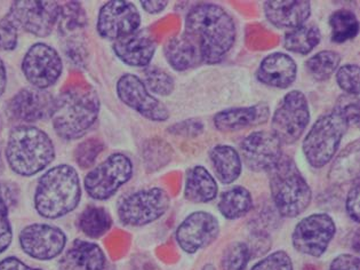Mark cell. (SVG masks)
I'll list each match as a JSON object with an SVG mask.
<instances>
[{"mask_svg":"<svg viewBox=\"0 0 360 270\" xmlns=\"http://www.w3.org/2000/svg\"><path fill=\"white\" fill-rule=\"evenodd\" d=\"M309 122L308 100L301 91H290L283 98L272 116V133L281 145H293L302 136Z\"/></svg>","mask_w":360,"mask_h":270,"instance_id":"30bf717a","label":"cell"},{"mask_svg":"<svg viewBox=\"0 0 360 270\" xmlns=\"http://www.w3.org/2000/svg\"><path fill=\"white\" fill-rule=\"evenodd\" d=\"M253 206V198L246 188H231L221 195L219 211L224 218L236 220L250 212Z\"/></svg>","mask_w":360,"mask_h":270,"instance_id":"83f0119b","label":"cell"},{"mask_svg":"<svg viewBox=\"0 0 360 270\" xmlns=\"http://www.w3.org/2000/svg\"><path fill=\"white\" fill-rule=\"evenodd\" d=\"M100 108L101 101L91 84L71 85L56 98L53 129L68 141L83 138L98 120Z\"/></svg>","mask_w":360,"mask_h":270,"instance_id":"7a4b0ae2","label":"cell"},{"mask_svg":"<svg viewBox=\"0 0 360 270\" xmlns=\"http://www.w3.org/2000/svg\"><path fill=\"white\" fill-rule=\"evenodd\" d=\"M164 54L168 65L176 71L189 70L202 62L197 44L186 34L168 40Z\"/></svg>","mask_w":360,"mask_h":270,"instance_id":"cb8c5ba5","label":"cell"},{"mask_svg":"<svg viewBox=\"0 0 360 270\" xmlns=\"http://www.w3.org/2000/svg\"><path fill=\"white\" fill-rule=\"evenodd\" d=\"M133 163L124 154H113L93 169L84 180L86 193L95 200H107L131 180Z\"/></svg>","mask_w":360,"mask_h":270,"instance_id":"9c48e42d","label":"cell"},{"mask_svg":"<svg viewBox=\"0 0 360 270\" xmlns=\"http://www.w3.org/2000/svg\"><path fill=\"white\" fill-rule=\"evenodd\" d=\"M349 126L348 120L338 107L316 120L302 146L303 154L312 167L321 169L330 163Z\"/></svg>","mask_w":360,"mask_h":270,"instance_id":"8992f818","label":"cell"},{"mask_svg":"<svg viewBox=\"0 0 360 270\" xmlns=\"http://www.w3.org/2000/svg\"><path fill=\"white\" fill-rule=\"evenodd\" d=\"M341 56L334 51H321L309 58L305 68L309 75L318 82L327 80L339 69Z\"/></svg>","mask_w":360,"mask_h":270,"instance_id":"1f68e13d","label":"cell"},{"mask_svg":"<svg viewBox=\"0 0 360 270\" xmlns=\"http://www.w3.org/2000/svg\"><path fill=\"white\" fill-rule=\"evenodd\" d=\"M22 71L32 87L46 89L61 77L63 62L56 49L47 44L37 43L25 53Z\"/></svg>","mask_w":360,"mask_h":270,"instance_id":"7c38bea8","label":"cell"},{"mask_svg":"<svg viewBox=\"0 0 360 270\" xmlns=\"http://www.w3.org/2000/svg\"><path fill=\"white\" fill-rule=\"evenodd\" d=\"M212 165L217 179L222 184L235 182L241 174V158L235 148L226 145H219L210 151Z\"/></svg>","mask_w":360,"mask_h":270,"instance_id":"4316f807","label":"cell"},{"mask_svg":"<svg viewBox=\"0 0 360 270\" xmlns=\"http://www.w3.org/2000/svg\"><path fill=\"white\" fill-rule=\"evenodd\" d=\"M250 257L252 255L246 243H232L223 252L222 270H244L248 267Z\"/></svg>","mask_w":360,"mask_h":270,"instance_id":"d590c367","label":"cell"},{"mask_svg":"<svg viewBox=\"0 0 360 270\" xmlns=\"http://www.w3.org/2000/svg\"><path fill=\"white\" fill-rule=\"evenodd\" d=\"M7 85V71L5 63L0 58V96H3Z\"/></svg>","mask_w":360,"mask_h":270,"instance_id":"7dc6e473","label":"cell"},{"mask_svg":"<svg viewBox=\"0 0 360 270\" xmlns=\"http://www.w3.org/2000/svg\"><path fill=\"white\" fill-rule=\"evenodd\" d=\"M250 270H293V262L286 252L277 251L257 262Z\"/></svg>","mask_w":360,"mask_h":270,"instance_id":"ab89813d","label":"cell"},{"mask_svg":"<svg viewBox=\"0 0 360 270\" xmlns=\"http://www.w3.org/2000/svg\"><path fill=\"white\" fill-rule=\"evenodd\" d=\"M240 153L245 165L254 172H269L283 157V145L268 131L250 133L241 141Z\"/></svg>","mask_w":360,"mask_h":270,"instance_id":"e0dca14e","label":"cell"},{"mask_svg":"<svg viewBox=\"0 0 360 270\" xmlns=\"http://www.w3.org/2000/svg\"><path fill=\"white\" fill-rule=\"evenodd\" d=\"M359 259L354 255H341L333 260L330 270H360Z\"/></svg>","mask_w":360,"mask_h":270,"instance_id":"ee69618b","label":"cell"},{"mask_svg":"<svg viewBox=\"0 0 360 270\" xmlns=\"http://www.w3.org/2000/svg\"><path fill=\"white\" fill-rule=\"evenodd\" d=\"M103 149L104 146L101 140L95 138L89 139L77 146L75 150V160L82 169H89L92 167Z\"/></svg>","mask_w":360,"mask_h":270,"instance_id":"8d00e7d4","label":"cell"},{"mask_svg":"<svg viewBox=\"0 0 360 270\" xmlns=\"http://www.w3.org/2000/svg\"><path fill=\"white\" fill-rule=\"evenodd\" d=\"M142 155L146 169L155 172L171 162L173 149L162 139H151L144 143Z\"/></svg>","mask_w":360,"mask_h":270,"instance_id":"d6a6232c","label":"cell"},{"mask_svg":"<svg viewBox=\"0 0 360 270\" xmlns=\"http://www.w3.org/2000/svg\"><path fill=\"white\" fill-rule=\"evenodd\" d=\"M65 231L46 224H32L20 233V245L25 253L37 260L58 258L67 246Z\"/></svg>","mask_w":360,"mask_h":270,"instance_id":"9a60e30c","label":"cell"},{"mask_svg":"<svg viewBox=\"0 0 360 270\" xmlns=\"http://www.w3.org/2000/svg\"><path fill=\"white\" fill-rule=\"evenodd\" d=\"M105 255L101 248L92 242L77 240L65 255V262L71 270H103Z\"/></svg>","mask_w":360,"mask_h":270,"instance_id":"d4e9b609","label":"cell"},{"mask_svg":"<svg viewBox=\"0 0 360 270\" xmlns=\"http://www.w3.org/2000/svg\"><path fill=\"white\" fill-rule=\"evenodd\" d=\"M204 125L198 120H188L175 124L169 129L172 134L181 135V136H197L202 134Z\"/></svg>","mask_w":360,"mask_h":270,"instance_id":"60d3db41","label":"cell"},{"mask_svg":"<svg viewBox=\"0 0 360 270\" xmlns=\"http://www.w3.org/2000/svg\"><path fill=\"white\" fill-rule=\"evenodd\" d=\"M202 270H215V268H214L212 264H206V266L202 268Z\"/></svg>","mask_w":360,"mask_h":270,"instance_id":"f907efd6","label":"cell"},{"mask_svg":"<svg viewBox=\"0 0 360 270\" xmlns=\"http://www.w3.org/2000/svg\"><path fill=\"white\" fill-rule=\"evenodd\" d=\"M270 108L261 102L252 107L231 108L214 116V125L221 132H237L240 129L268 122Z\"/></svg>","mask_w":360,"mask_h":270,"instance_id":"7402d4cb","label":"cell"},{"mask_svg":"<svg viewBox=\"0 0 360 270\" xmlns=\"http://www.w3.org/2000/svg\"><path fill=\"white\" fill-rule=\"evenodd\" d=\"M217 181L204 166H193L186 172L184 197L189 202H208L217 196Z\"/></svg>","mask_w":360,"mask_h":270,"instance_id":"484cf974","label":"cell"},{"mask_svg":"<svg viewBox=\"0 0 360 270\" xmlns=\"http://www.w3.org/2000/svg\"><path fill=\"white\" fill-rule=\"evenodd\" d=\"M58 23L65 58L77 69H83L89 60L85 34L87 16L83 5L79 1H69L60 6Z\"/></svg>","mask_w":360,"mask_h":270,"instance_id":"52a82bcc","label":"cell"},{"mask_svg":"<svg viewBox=\"0 0 360 270\" xmlns=\"http://www.w3.org/2000/svg\"><path fill=\"white\" fill-rule=\"evenodd\" d=\"M0 270H41L37 268H31L15 257L4 259L0 261Z\"/></svg>","mask_w":360,"mask_h":270,"instance_id":"f6af8a7d","label":"cell"},{"mask_svg":"<svg viewBox=\"0 0 360 270\" xmlns=\"http://www.w3.org/2000/svg\"><path fill=\"white\" fill-rule=\"evenodd\" d=\"M169 204L167 191L158 187L148 188L125 197L118 206V217L125 226L142 227L162 218Z\"/></svg>","mask_w":360,"mask_h":270,"instance_id":"ba28073f","label":"cell"},{"mask_svg":"<svg viewBox=\"0 0 360 270\" xmlns=\"http://www.w3.org/2000/svg\"><path fill=\"white\" fill-rule=\"evenodd\" d=\"M143 83L148 91L160 96H171L175 89V82L171 75L158 67L146 68Z\"/></svg>","mask_w":360,"mask_h":270,"instance_id":"e575fe53","label":"cell"},{"mask_svg":"<svg viewBox=\"0 0 360 270\" xmlns=\"http://www.w3.org/2000/svg\"><path fill=\"white\" fill-rule=\"evenodd\" d=\"M263 10L272 25L293 30L307 23L311 15V3L308 0H269Z\"/></svg>","mask_w":360,"mask_h":270,"instance_id":"44dd1931","label":"cell"},{"mask_svg":"<svg viewBox=\"0 0 360 270\" xmlns=\"http://www.w3.org/2000/svg\"><path fill=\"white\" fill-rule=\"evenodd\" d=\"M168 1L166 0H142L141 6L149 14H159L167 7Z\"/></svg>","mask_w":360,"mask_h":270,"instance_id":"bcb514c9","label":"cell"},{"mask_svg":"<svg viewBox=\"0 0 360 270\" xmlns=\"http://www.w3.org/2000/svg\"><path fill=\"white\" fill-rule=\"evenodd\" d=\"M321 30L314 25H303L285 34L284 46L287 51L305 56L321 43Z\"/></svg>","mask_w":360,"mask_h":270,"instance_id":"f546056e","label":"cell"},{"mask_svg":"<svg viewBox=\"0 0 360 270\" xmlns=\"http://www.w3.org/2000/svg\"><path fill=\"white\" fill-rule=\"evenodd\" d=\"M351 98H341V102H339L336 107L343 112L345 118L348 120L349 125L358 126L359 124V102H358V98H354V100Z\"/></svg>","mask_w":360,"mask_h":270,"instance_id":"b9f144b4","label":"cell"},{"mask_svg":"<svg viewBox=\"0 0 360 270\" xmlns=\"http://www.w3.org/2000/svg\"><path fill=\"white\" fill-rule=\"evenodd\" d=\"M19 25H16L12 16L7 13L0 20V49L1 51H14L19 44Z\"/></svg>","mask_w":360,"mask_h":270,"instance_id":"f35d334b","label":"cell"},{"mask_svg":"<svg viewBox=\"0 0 360 270\" xmlns=\"http://www.w3.org/2000/svg\"><path fill=\"white\" fill-rule=\"evenodd\" d=\"M8 14L12 16L20 30L27 31L36 37L45 38L52 34L60 15V5L56 1L22 0L14 1Z\"/></svg>","mask_w":360,"mask_h":270,"instance_id":"4fadbf2b","label":"cell"},{"mask_svg":"<svg viewBox=\"0 0 360 270\" xmlns=\"http://www.w3.org/2000/svg\"><path fill=\"white\" fill-rule=\"evenodd\" d=\"M297 65L285 53L276 52L263 58L257 77L259 83L275 89H285L295 82Z\"/></svg>","mask_w":360,"mask_h":270,"instance_id":"603a6c76","label":"cell"},{"mask_svg":"<svg viewBox=\"0 0 360 270\" xmlns=\"http://www.w3.org/2000/svg\"><path fill=\"white\" fill-rule=\"evenodd\" d=\"M117 94L120 101L141 116L153 122H166L169 111L158 98L150 94L143 80L131 74L122 75L117 82Z\"/></svg>","mask_w":360,"mask_h":270,"instance_id":"2e32d148","label":"cell"},{"mask_svg":"<svg viewBox=\"0 0 360 270\" xmlns=\"http://www.w3.org/2000/svg\"><path fill=\"white\" fill-rule=\"evenodd\" d=\"M336 82L340 89L348 96H359V67L357 65H345L336 71Z\"/></svg>","mask_w":360,"mask_h":270,"instance_id":"74e56055","label":"cell"},{"mask_svg":"<svg viewBox=\"0 0 360 270\" xmlns=\"http://www.w3.org/2000/svg\"><path fill=\"white\" fill-rule=\"evenodd\" d=\"M220 233V224L211 213L198 211L184 219L176 231L181 249L189 255L211 245Z\"/></svg>","mask_w":360,"mask_h":270,"instance_id":"d6986e66","label":"cell"},{"mask_svg":"<svg viewBox=\"0 0 360 270\" xmlns=\"http://www.w3.org/2000/svg\"><path fill=\"white\" fill-rule=\"evenodd\" d=\"M12 197L8 186L0 184V253L6 251L13 240L12 224L8 217Z\"/></svg>","mask_w":360,"mask_h":270,"instance_id":"836d02e7","label":"cell"},{"mask_svg":"<svg viewBox=\"0 0 360 270\" xmlns=\"http://www.w3.org/2000/svg\"><path fill=\"white\" fill-rule=\"evenodd\" d=\"M332 41L342 44L357 37L359 32V22L354 12L339 10L330 16Z\"/></svg>","mask_w":360,"mask_h":270,"instance_id":"4dcf8cb0","label":"cell"},{"mask_svg":"<svg viewBox=\"0 0 360 270\" xmlns=\"http://www.w3.org/2000/svg\"><path fill=\"white\" fill-rule=\"evenodd\" d=\"M335 222L326 213H316L303 219L294 228V249L302 255L319 258L335 236Z\"/></svg>","mask_w":360,"mask_h":270,"instance_id":"8fae6325","label":"cell"},{"mask_svg":"<svg viewBox=\"0 0 360 270\" xmlns=\"http://www.w3.org/2000/svg\"><path fill=\"white\" fill-rule=\"evenodd\" d=\"M112 218L107 210L100 206H87L78 218V227L86 236L98 238L110 231Z\"/></svg>","mask_w":360,"mask_h":270,"instance_id":"f1b7e54d","label":"cell"},{"mask_svg":"<svg viewBox=\"0 0 360 270\" xmlns=\"http://www.w3.org/2000/svg\"><path fill=\"white\" fill-rule=\"evenodd\" d=\"M82 200L79 175L72 166L61 164L39 179L34 209L43 218L58 219L72 212Z\"/></svg>","mask_w":360,"mask_h":270,"instance_id":"3957f363","label":"cell"},{"mask_svg":"<svg viewBox=\"0 0 360 270\" xmlns=\"http://www.w3.org/2000/svg\"><path fill=\"white\" fill-rule=\"evenodd\" d=\"M113 52L120 61L131 67L147 68L156 53V40L149 30L135 31L113 43Z\"/></svg>","mask_w":360,"mask_h":270,"instance_id":"ffe728a7","label":"cell"},{"mask_svg":"<svg viewBox=\"0 0 360 270\" xmlns=\"http://www.w3.org/2000/svg\"><path fill=\"white\" fill-rule=\"evenodd\" d=\"M56 98L46 89L27 87L7 102L6 112L13 120L34 123L52 117Z\"/></svg>","mask_w":360,"mask_h":270,"instance_id":"ac0fdd59","label":"cell"},{"mask_svg":"<svg viewBox=\"0 0 360 270\" xmlns=\"http://www.w3.org/2000/svg\"><path fill=\"white\" fill-rule=\"evenodd\" d=\"M359 184H354L349 191L348 197H347V212L354 222H359Z\"/></svg>","mask_w":360,"mask_h":270,"instance_id":"7bdbcfd3","label":"cell"},{"mask_svg":"<svg viewBox=\"0 0 360 270\" xmlns=\"http://www.w3.org/2000/svg\"><path fill=\"white\" fill-rule=\"evenodd\" d=\"M6 160L13 172L32 176L56 158V147L46 133L34 126H16L7 138Z\"/></svg>","mask_w":360,"mask_h":270,"instance_id":"277c9868","label":"cell"},{"mask_svg":"<svg viewBox=\"0 0 360 270\" xmlns=\"http://www.w3.org/2000/svg\"><path fill=\"white\" fill-rule=\"evenodd\" d=\"M140 25V12L134 4L125 0H111L101 7L96 29L104 39L116 41L134 34Z\"/></svg>","mask_w":360,"mask_h":270,"instance_id":"5bb4252c","label":"cell"},{"mask_svg":"<svg viewBox=\"0 0 360 270\" xmlns=\"http://www.w3.org/2000/svg\"><path fill=\"white\" fill-rule=\"evenodd\" d=\"M4 172V162L3 158H1V153H0V175Z\"/></svg>","mask_w":360,"mask_h":270,"instance_id":"681fc988","label":"cell"},{"mask_svg":"<svg viewBox=\"0 0 360 270\" xmlns=\"http://www.w3.org/2000/svg\"><path fill=\"white\" fill-rule=\"evenodd\" d=\"M269 174L272 200L278 212L286 218L302 214L311 202L312 193L295 162L283 155Z\"/></svg>","mask_w":360,"mask_h":270,"instance_id":"5b68a950","label":"cell"},{"mask_svg":"<svg viewBox=\"0 0 360 270\" xmlns=\"http://www.w3.org/2000/svg\"><path fill=\"white\" fill-rule=\"evenodd\" d=\"M302 270H321V269H319V268L316 267V266H312V264H308V266H305V267H303Z\"/></svg>","mask_w":360,"mask_h":270,"instance_id":"c3c4849f","label":"cell"},{"mask_svg":"<svg viewBox=\"0 0 360 270\" xmlns=\"http://www.w3.org/2000/svg\"><path fill=\"white\" fill-rule=\"evenodd\" d=\"M186 34L197 44L204 63L217 65L235 45L237 29L224 8L205 3L195 5L186 14Z\"/></svg>","mask_w":360,"mask_h":270,"instance_id":"6da1fadb","label":"cell"}]
</instances>
